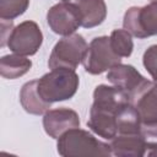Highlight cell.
I'll use <instances>...</instances> for the list:
<instances>
[{
    "label": "cell",
    "instance_id": "6da1fadb",
    "mask_svg": "<svg viewBox=\"0 0 157 157\" xmlns=\"http://www.w3.org/2000/svg\"><path fill=\"white\" fill-rule=\"evenodd\" d=\"M129 102V94L120 87L98 85L93 91V103L87 126L98 136L112 140L118 135L117 114Z\"/></svg>",
    "mask_w": 157,
    "mask_h": 157
},
{
    "label": "cell",
    "instance_id": "7a4b0ae2",
    "mask_svg": "<svg viewBox=\"0 0 157 157\" xmlns=\"http://www.w3.org/2000/svg\"><path fill=\"white\" fill-rule=\"evenodd\" d=\"M58 153L63 157L112 156L110 145L98 140L87 130L74 128L56 139Z\"/></svg>",
    "mask_w": 157,
    "mask_h": 157
},
{
    "label": "cell",
    "instance_id": "3957f363",
    "mask_svg": "<svg viewBox=\"0 0 157 157\" xmlns=\"http://www.w3.org/2000/svg\"><path fill=\"white\" fill-rule=\"evenodd\" d=\"M78 85L80 78L75 70L56 67L38 78V92L45 102L53 104L72 98Z\"/></svg>",
    "mask_w": 157,
    "mask_h": 157
},
{
    "label": "cell",
    "instance_id": "277c9868",
    "mask_svg": "<svg viewBox=\"0 0 157 157\" xmlns=\"http://www.w3.org/2000/svg\"><path fill=\"white\" fill-rule=\"evenodd\" d=\"M88 44L85 38L78 33H72L64 36L54 45L49 60V69L66 67L75 70L82 61L86 55Z\"/></svg>",
    "mask_w": 157,
    "mask_h": 157
},
{
    "label": "cell",
    "instance_id": "5b68a950",
    "mask_svg": "<svg viewBox=\"0 0 157 157\" xmlns=\"http://www.w3.org/2000/svg\"><path fill=\"white\" fill-rule=\"evenodd\" d=\"M121 63V58L112 48L110 38L107 36L96 37L88 44L82 65L86 72L99 75Z\"/></svg>",
    "mask_w": 157,
    "mask_h": 157
},
{
    "label": "cell",
    "instance_id": "8992f818",
    "mask_svg": "<svg viewBox=\"0 0 157 157\" xmlns=\"http://www.w3.org/2000/svg\"><path fill=\"white\" fill-rule=\"evenodd\" d=\"M123 27L140 39L157 36V1L129 7L124 13Z\"/></svg>",
    "mask_w": 157,
    "mask_h": 157
},
{
    "label": "cell",
    "instance_id": "52a82bcc",
    "mask_svg": "<svg viewBox=\"0 0 157 157\" xmlns=\"http://www.w3.org/2000/svg\"><path fill=\"white\" fill-rule=\"evenodd\" d=\"M43 43V33L34 21H23L13 27L9 40V49L22 56L34 55Z\"/></svg>",
    "mask_w": 157,
    "mask_h": 157
},
{
    "label": "cell",
    "instance_id": "ba28073f",
    "mask_svg": "<svg viewBox=\"0 0 157 157\" xmlns=\"http://www.w3.org/2000/svg\"><path fill=\"white\" fill-rule=\"evenodd\" d=\"M47 22L54 33L69 36L81 27V15L72 2L60 1L48 10Z\"/></svg>",
    "mask_w": 157,
    "mask_h": 157
},
{
    "label": "cell",
    "instance_id": "9c48e42d",
    "mask_svg": "<svg viewBox=\"0 0 157 157\" xmlns=\"http://www.w3.org/2000/svg\"><path fill=\"white\" fill-rule=\"evenodd\" d=\"M129 101L137 110L141 124L157 123V85L153 81L147 80L129 97Z\"/></svg>",
    "mask_w": 157,
    "mask_h": 157
},
{
    "label": "cell",
    "instance_id": "30bf717a",
    "mask_svg": "<svg viewBox=\"0 0 157 157\" xmlns=\"http://www.w3.org/2000/svg\"><path fill=\"white\" fill-rule=\"evenodd\" d=\"M43 128L52 139H59L67 130L80 128V117L74 109L65 107L49 109L43 114Z\"/></svg>",
    "mask_w": 157,
    "mask_h": 157
},
{
    "label": "cell",
    "instance_id": "8fae6325",
    "mask_svg": "<svg viewBox=\"0 0 157 157\" xmlns=\"http://www.w3.org/2000/svg\"><path fill=\"white\" fill-rule=\"evenodd\" d=\"M107 78L112 85L124 90L129 97L147 81V78L144 77L132 65L121 63L108 70Z\"/></svg>",
    "mask_w": 157,
    "mask_h": 157
},
{
    "label": "cell",
    "instance_id": "7c38bea8",
    "mask_svg": "<svg viewBox=\"0 0 157 157\" xmlns=\"http://www.w3.org/2000/svg\"><path fill=\"white\" fill-rule=\"evenodd\" d=\"M113 156L118 157H141L146 153L147 141L139 134H118L110 140Z\"/></svg>",
    "mask_w": 157,
    "mask_h": 157
},
{
    "label": "cell",
    "instance_id": "4fadbf2b",
    "mask_svg": "<svg viewBox=\"0 0 157 157\" xmlns=\"http://www.w3.org/2000/svg\"><path fill=\"white\" fill-rule=\"evenodd\" d=\"M72 2L81 15V27L93 28L103 23L107 17L104 0H64Z\"/></svg>",
    "mask_w": 157,
    "mask_h": 157
},
{
    "label": "cell",
    "instance_id": "5bb4252c",
    "mask_svg": "<svg viewBox=\"0 0 157 157\" xmlns=\"http://www.w3.org/2000/svg\"><path fill=\"white\" fill-rule=\"evenodd\" d=\"M20 102L22 108L33 115H42L50 108V103L45 102L38 92V80L26 82L20 92Z\"/></svg>",
    "mask_w": 157,
    "mask_h": 157
},
{
    "label": "cell",
    "instance_id": "9a60e30c",
    "mask_svg": "<svg viewBox=\"0 0 157 157\" xmlns=\"http://www.w3.org/2000/svg\"><path fill=\"white\" fill-rule=\"evenodd\" d=\"M32 67V61L18 54L4 55L0 59V74L4 78L15 80L27 74Z\"/></svg>",
    "mask_w": 157,
    "mask_h": 157
},
{
    "label": "cell",
    "instance_id": "2e32d148",
    "mask_svg": "<svg viewBox=\"0 0 157 157\" xmlns=\"http://www.w3.org/2000/svg\"><path fill=\"white\" fill-rule=\"evenodd\" d=\"M117 125L118 134H139L141 131V119L130 102L119 109L117 114Z\"/></svg>",
    "mask_w": 157,
    "mask_h": 157
},
{
    "label": "cell",
    "instance_id": "e0dca14e",
    "mask_svg": "<svg viewBox=\"0 0 157 157\" xmlns=\"http://www.w3.org/2000/svg\"><path fill=\"white\" fill-rule=\"evenodd\" d=\"M109 38H110L112 48L117 55H119L120 58H128L131 55L134 49V42L130 32H128L125 28L114 29L110 33Z\"/></svg>",
    "mask_w": 157,
    "mask_h": 157
},
{
    "label": "cell",
    "instance_id": "ac0fdd59",
    "mask_svg": "<svg viewBox=\"0 0 157 157\" xmlns=\"http://www.w3.org/2000/svg\"><path fill=\"white\" fill-rule=\"evenodd\" d=\"M29 0H0V18L13 20L26 12Z\"/></svg>",
    "mask_w": 157,
    "mask_h": 157
},
{
    "label": "cell",
    "instance_id": "d6986e66",
    "mask_svg": "<svg viewBox=\"0 0 157 157\" xmlns=\"http://www.w3.org/2000/svg\"><path fill=\"white\" fill-rule=\"evenodd\" d=\"M142 63L147 72L153 78V82L157 83V44H153L145 50Z\"/></svg>",
    "mask_w": 157,
    "mask_h": 157
},
{
    "label": "cell",
    "instance_id": "ffe728a7",
    "mask_svg": "<svg viewBox=\"0 0 157 157\" xmlns=\"http://www.w3.org/2000/svg\"><path fill=\"white\" fill-rule=\"evenodd\" d=\"M141 135L148 142H157V123L144 125L141 124Z\"/></svg>",
    "mask_w": 157,
    "mask_h": 157
},
{
    "label": "cell",
    "instance_id": "44dd1931",
    "mask_svg": "<svg viewBox=\"0 0 157 157\" xmlns=\"http://www.w3.org/2000/svg\"><path fill=\"white\" fill-rule=\"evenodd\" d=\"M7 29H13L12 20H1V42H0L1 47L7 45V40H9V36L6 34Z\"/></svg>",
    "mask_w": 157,
    "mask_h": 157
},
{
    "label": "cell",
    "instance_id": "7402d4cb",
    "mask_svg": "<svg viewBox=\"0 0 157 157\" xmlns=\"http://www.w3.org/2000/svg\"><path fill=\"white\" fill-rule=\"evenodd\" d=\"M145 156H157V142H148L147 141Z\"/></svg>",
    "mask_w": 157,
    "mask_h": 157
},
{
    "label": "cell",
    "instance_id": "603a6c76",
    "mask_svg": "<svg viewBox=\"0 0 157 157\" xmlns=\"http://www.w3.org/2000/svg\"><path fill=\"white\" fill-rule=\"evenodd\" d=\"M151 1H157V0H151Z\"/></svg>",
    "mask_w": 157,
    "mask_h": 157
},
{
    "label": "cell",
    "instance_id": "cb8c5ba5",
    "mask_svg": "<svg viewBox=\"0 0 157 157\" xmlns=\"http://www.w3.org/2000/svg\"><path fill=\"white\" fill-rule=\"evenodd\" d=\"M61 1H64V0H61Z\"/></svg>",
    "mask_w": 157,
    "mask_h": 157
},
{
    "label": "cell",
    "instance_id": "d4e9b609",
    "mask_svg": "<svg viewBox=\"0 0 157 157\" xmlns=\"http://www.w3.org/2000/svg\"><path fill=\"white\" fill-rule=\"evenodd\" d=\"M156 85H157V83H156Z\"/></svg>",
    "mask_w": 157,
    "mask_h": 157
}]
</instances>
